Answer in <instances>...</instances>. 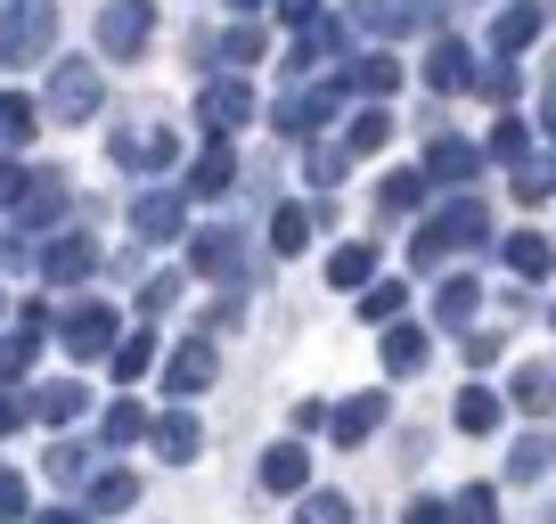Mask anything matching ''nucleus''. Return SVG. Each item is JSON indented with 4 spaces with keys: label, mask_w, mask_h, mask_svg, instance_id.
Returning <instances> with one entry per match:
<instances>
[{
    "label": "nucleus",
    "mask_w": 556,
    "mask_h": 524,
    "mask_svg": "<svg viewBox=\"0 0 556 524\" xmlns=\"http://www.w3.org/2000/svg\"><path fill=\"white\" fill-rule=\"evenodd\" d=\"M254 475H262V491H312V451L303 442H270Z\"/></svg>",
    "instance_id": "nucleus-21"
},
{
    "label": "nucleus",
    "mask_w": 556,
    "mask_h": 524,
    "mask_svg": "<svg viewBox=\"0 0 556 524\" xmlns=\"http://www.w3.org/2000/svg\"><path fill=\"white\" fill-rule=\"evenodd\" d=\"M384 369H393V377H417V369L434 361V345H426V328H384Z\"/></svg>",
    "instance_id": "nucleus-27"
},
{
    "label": "nucleus",
    "mask_w": 556,
    "mask_h": 524,
    "mask_svg": "<svg viewBox=\"0 0 556 524\" xmlns=\"http://www.w3.org/2000/svg\"><path fill=\"white\" fill-rule=\"evenodd\" d=\"M344 99H352L344 83H319V90H303V99H287L270 123H278V132H319V123H336V115H344Z\"/></svg>",
    "instance_id": "nucleus-14"
},
{
    "label": "nucleus",
    "mask_w": 556,
    "mask_h": 524,
    "mask_svg": "<svg viewBox=\"0 0 556 524\" xmlns=\"http://www.w3.org/2000/svg\"><path fill=\"white\" fill-rule=\"evenodd\" d=\"M312 229H319L312 205H278V213H270V254H303V246H312Z\"/></svg>",
    "instance_id": "nucleus-31"
},
{
    "label": "nucleus",
    "mask_w": 556,
    "mask_h": 524,
    "mask_svg": "<svg viewBox=\"0 0 556 524\" xmlns=\"http://www.w3.org/2000/svg\"><path fill=\"white\" fill-rule=\"evenodd\" d=\"M245 123H254V90H245V74H213V83L197 90V132L229 148Z\"/></svg>",
    "instance_id": "nucleus-5"
},
{
    "label": "nucleus",
    "mask_w": 556,
    "mask_h": 524,
    "mask_svg": "<svg viewBox=\"0 0 556 524\" xmlns=\"http://www.w3.org/2000/svg\"><path fill=\"white\" fill-rule=\"evenodd\" d=\"M83 410H90V394H83L74 377L34 385V394H25V419H41V426H83Z\"/></svg>",
    "instance_id": "nucleus-17"
},
{
    "label": "nucleus",
    "mask_w": 556,
    "mask_h": 524,
    "mask_svg": "<svg viewBox=\"0 0 556 524\" xmlns=\"http://www.w3.org/2000/svg\"><path fill=\"white\" fill-rule=\"evenodd\" d=\"M238 254H245L238 229H222V222L197 229V238H189V279H238V271H245Z\"/></svg>",
    "instance_id": "nucleus-10"
},
{
    "label": "nucleus",
    "mask_w": 556,
    "mask_h": 524,
    "mask_svg": "<svg viewBox=\"0 0 556 524\" xmlns=\"http://www.w3.org/2000/svg\"><path fill=\"white\" fill-rule=\"evenodd\" d=\"M401 524H451V500H409V516Z\"/></svg>",
    "instance_id": "nucleus-52"
},
{
    "label": "nucleus",
    "mask_w": 556,
    "mask_h": 524,
    "mask_svg": "<svg viewBox=\"0 0 556 524\" xmlns=\"http://www.w3.org/2000/svg\"><path fill=\"white\" fill-rule=\"evenodd\" d=\"M99 107H106L99 66H90V58H58V66H50V90H41V115H50V123H90Z\"/></svg>",
    "instance_id": "nucleus-4"
},
{
    "label": "nucleus",
    "mask_w": 556,
    "mask_h": 524,
    "mask_svg": "<svg viewBox=\"0 0 556 524\" xmlns=\"http://www.w3.org/2000/svg\"><path fill=\"white\" fill-rule=\"evenodd\" d=\"M384 410H393V394H352V402L328 410V442L336 451H352V442H368L384 426Z\"/></svg>",
    "instance_id": "nucleus-12"
},
{
    "label": "nucleus",
    "mask_w": 556,
    "mask_h": 524,
    "mask_svg": "<svg viewBox=\"0 0 556 524\" xmlns=\"http://www.w3.org/2000/svg\"><path fill=\"white\" fill-rule=\"evenodd\" d=\"M491 157H507V164H523V157H532V123H516V115H500V123H491Z\"/></svg>",
    "instance_id": "nucleus-43"
},
{
    "label": "nucleus",
    "mask_w": 556,
    "mask_h": 524,
    "mask_svg": "<svg viewBox=\"0 0 556 524\" xmlns=\"http://www.w3.org/2000/svg\"><path fill=\"white\" fill-rule=\"evenodd\" d=\"M540 34H548V9H540V0H507L500 17H491V58H507V66H516Z\"/></svg>",
    "instance_id": "nucleus-8"
},
{
    "label": "nucleus",
    "mask_w": 556,
    "mask_h": 524,
    "mask_svg": "<svg viewBox=\"0 0 556 524\" xmlns=\"http://www.w3.org/2000/svg\"><path fill=\"white\" fill-rule=\"evenodd\" d=\"M180 164V140L173 132H148V140H139V173H173Z\"/></svg>",
    "instance_id": "nucleus-45"
},
{
    "label": "nucleus",
    "mask_w": 556,
    "mask_h": 524,
    "mask_svg": "<svg viewBox=\"0 0 556 524\" xmlns=\"http://www.w3.org/2000/svg\"><path fill=\"white\" fill-rule=\"evenodd\" d=\"M336 83L361 90L368 107H384V99L401 90V58H393V50H368V58H352V74H336Z\"/></svg>",
    "instance_id": "nucleus-20"
},
{
    "label": "nucleus",
    "mask_w": 556,
    "mask_h": 524,
    "mask_svg": "<svg viewBox=\"0 0 556 524\" xmlns=\"http://www.w3.org/2000/svg\"><path fill=\"white\" fill-rule=\"evenodd\" d=\"M90 271H99V246H90L83 229H66V238H50V254H41V279H50V287H83Z\"/></svg>",
    "instance_id": "nucleus-15"
},
{
    "label": "nucleus",
    "mask_w": 556,
    "mask_h": 524,
    "mask_svg": "<svg viewBox=\"0 0 556 524\" xmlns=\"http://www.w3.org/2000/svg\"><path fill=\"white\" fill-rule=\"evenodd\" d=\"M229 180H238V157H229L222 140H205V148L189 157V189H180V197H222Z\"/></svg>",
    "instance_id": "nucleus-22"
},
{
    "label": "nucleus",
    "mask_w": 556,
    "mask_h": 524,
    "mask_svg": "<svg viewBox=\"0 0 556 524\" xmlns=\"http://www.w3.org/2000/svg\"><path fill=\"white\" fill-rule=\"evenodd\" d=\"M213 369H222V352H213L205 336H189V345L173 352V369H164V394H173V402L189 410L197 394H205V385H213Z\"/></svg>",
    "instance_id": "nucleus-11"
},
{
    "label": "nucleus",
    "mask_w": 556,
    "mask_h": 524,
    "mask_svg": "<svg viewBox=\"0 0 556 524\" xmlns=\"http://www.w3.org/2000/svg\"><path fill=\"white\" fill-rule=\"evenodd\" d=\"M475 90H483V99H500V107H507V99H516V66H507V58H491V66L475 74Z\"/></svg>",
    "instance_id": "nucleus-48"
},
{
    "label": "nucleus",
    "mask_w": 556,
    "mask_h": 524,
    "mask_svg": "<svg viewBox=\"0 0 556 524\" xmlns=\"http://www.w3.org/2000/svg\"><path fill=\"white\" fill-rule=\"evenodd\" d=\"M352 34H417L434 25V0H352Z\"/></svg>",
    "instance_id": "nucleus-9"
},
{
    "label": "nucleus",
    "mask_w": 556,
    "mask_h": 524,
    "mask_svg": "<svg viewBox=\"0 0 556 524\" xmlns=\"http://www.w3.org/2000/svg\"><path fill=\"white\" fill-rule=\"evenodd\" d=\"M34 524H90V516H83V508H41Z\"/></svg>",
    "instance_id": "nucleus-55"
},
{
    "label": "nucleus",
    "mask_w": 556,
    "mask_h": 524,
    "mask_svg": "<svg viewBox=\"0 0 556 524\" xmlns=\"http://www.w3.org/2000/svg\"><path fill=\"white\" fill-rule=\"evenodd\" d=\"M0 524H34V491L17 467H0Z\"/></svg>",
    "instance_id": "nucleus-44"
},
{
    "label": "nucleus",
    "mask_w": 556,
    "mask_h": 524,
    "mask_svg": "<svg viewBox=\"0 0 556 524\" xmlns=\"http://www.w3.org/2000/svg\"><path fill=\"white\" fill-rule=\"evenodd\" d=\"M180 222H189V197L164 189V180L131 197V246H139V254H148V246H164V238H180Z\"/></svg>",
    "instance_id": "nucleus-7"
},
{
    "label": "nucleus",
    "mask_w": 556,
    "mask_h": 524,
    "mask_svg": "<svg viewBox=\"0 0 556 524\" xmlns=\"http://www.w3.org/2000/svg\"><path fill=\"white\" fill-rule=\"evenodd\" d=\"M548 328H556V312H548Z\"/></svg>",
    "instance_id": "nucleus-58"
},
{
    "label": "nucleus",
    "mask_w": 556,
    "mask_h": 524,
    "mask_svg": "<svg viewBox=\"0 0 556 524\" xmlns=\"http://www.w3.org/2000/svg\"><path fill=\"white\" fill-rule=\"evenodd\" d=\"M17 426H25V402H17V394H0V435H17Z\"/></svg>",
    "instance_id": "nucleus-54"
},
{
    "label": "nucleus",
    "mask_w": 556,
    "mask_h": 524,
    "mask_svg": "<svg viewBox=\"0 0 556 524\" xmlns=\"http://www.w3.org/2000/svg\"><path fill=\"white\" fill-rule=\"evenodd\" d=\"M516 197H523V205H540V197H556V157H548V148L516 164Z\"/></svg>",
    "instance_id": "nucleus-40"
},
{
    "label": "nucleus",
    "mask_w": 556,
    "mask_h": 524,
    "mask_svg": "<svg viewBox=\"0 0 556 524\" xmlns=\"http://www.w3.org/2000/svg\"><path fill=\"white\" fill-rule=\"evenodd\" d=\"M548 467H556V442H540V435H523L516 451H507V484H540Z\"/></svg>",
    "instance_id": "nucleus-36"
},
{
    "label": "nucleus",
    "mask_w": 556,
    "mask_h": 524,
    "mask_svg": "<svg viewBox=\"0 0 556 524\" xmlns=\"http://www.w3.org/2000/svg\"><path fill=\"white\" fill-rule=\"evenodd\" d=\"M344 148H312V157H303V173H312V189H336V180H344Z\"/></svg>",
    "instance_id": "nucleus-46"
},
{
    "label": "nucleus",
    "mask_w": 556,
    "mask_h": 524,
    "mask_svg": "<svg viewBox=\"0 0 556 524\" xmlns=\"http://www.w3.org/2000/svg\"><path fill=\"white\" fill-rule=\"evenodd\" d=\"M540 132H548V157H556V90L540 99Z\"/></svg>",
    "instance_id": "nucleus-56"
},
{
    "label": "nucleus",
    "mask_w": 556,
    "mask_h": 524,
    "mask_svg": "<svg viewBox=\"0 0 556 524\" xmlns=\"http://www.w3.org/2000/svg\"><path fill=\"white\" fill-rule=\"evenodd\" d=\"M131 500H139V475H131V467H106V475H90V500H83V516H123Z\"/></svg>",
    "instance_id": "nucleus-25"
},
{
    "label": "nucleus",
    "mask_w": 556,
    "mask_h": 524,
    "mask_svg": "<svg viewBox=\"0 0 556 524\" xmlns=\"http://www.w3.org/2000/svg\"><path fill=\"white\" fill-rule=\"evenodd\" d=\"M417 173H426V189H434V180H451V189L467 197V180L483 173V148H475V140H434V148H426V164H417Z\"/></svg>",
    "instance_id": "nucleus-16"
},
{
    "label": "nucleus",
    "mask_w": 556,
    "mask_h": 524,
    "mask_svg": "<svg viewBox=\"0 0 556 524\" xmlns=\"http://www.w3.org/2000/svg\"><path fill=\"white\" fill-rule=\"evenodd\" d=\"M58 41V0H9L0 9V66H41Z\"/></svg>",
    "instance_id": "nucleus-2"
},
{
    "label": "nucleus",
    "mask_w": 556,
    "mask_h": 524,
    "mask_svg": "<svg viewBox=\"0 0 556 524\" xmlns=\"http://www.w3.org/2000/svg\"><path fill=\"white\" fill-rule=\"evenodd\" d=\"M58 213H66V180L34 173V180H25V205H17V229H50Z\"/></svg>",
    "instance_id": "nucleus-23"
},
{
    "label": "nucleus",
    "mask_w": 556,
    "mask_h": 524,
    "mask_svg": "<svg viewBox=\"0 0 556 524\" xmlns=\"http://www.w3.org/2000/svg\"><path fill=\"white\" fill-rule=\"evenodd\" d=\"M156 41V0H106L99 9V58H139Z\"/></svg>",
    "instance_id": "nucleus-6"
},
{
    "label": "nucleus",
    "mask_w": 556,
    "mask_h": 524,
    "mask_svg": "<svg viewBox=\"0 0 556 524\" xmlns=\"http://www.w3.org/2000/svg\"><path fill=\"white\" fill-rule=\"evenodd\" d=\"M451 426H458V435H500V394L467 385V394L451 402Z\"/></svg>",
    "instance_id": "nucleus-30"
},
{
    "label": "nucleus",
    "mask_w": 556,
    "mask_h": 524,
    "mask_svg": "<svg viewBox=\"0 0 556 524\" xmlns=\"http://www.w3.org/2000/svg\"><path fill=\"white\" fill-rule=\"evenodd\" d=\"M475 74H483L475 41H458V34H434V50H426V83H434V90H475Z\"/></svg>",
    "instance_id": "nucleus-13"
},
{
    "label": "nucleus",
    "mask_w": 556,
    "mask_h": 524,
    "mask_svg": "<svg viewBox=\"0 0 556 524\" xmlns=\"http://www.w3.org/2000/svg\"><path fill=\"white\" fill-rule=\"evenodd\" d=\"M500 262H507V271H516L523 287H540V279H548V271H556V246L540 238V229H507V238H500Z\"/></svg>",
    "instance_id": "nucleus-18"
},
{
    "label": "nucleus",
    "mask_w": 556,
    "mask_h": 524,
    "mask_svg": "<svg viewBox=\"0 0 556 524\" xmlns=\"http://www.w3.org/2000/svg\"><path fill=\"white\" fill-rule=\"evenodd\" d=\"M295 524H352V500H344V491H303Z\"/></svg>",
    "instance_id": "nucleus-42"
},
{
    "label": "nucleus",
    "mask_w": 556,
    "mask_h": 524,
    "mask_svg": "<svg viewBox=\"0 0 556 524\" xmlns=\"http://www.w3.org/2000/svg\"><path fill=\"white\" fill-rule=\"evenodd\" d=\"M377 205H384V222H401V213H426V173H417V164H401V173H384Z\"/></svg>",
    "instance_id": "nucleus-26"
},
{
    "label": "nucleus",
    "mask_w": 556,
    "mask_h": 524,
    "mask_svg": "<svg viewBox=\"0 0 556 524\" xmlns=\"http://www.w3.org/2000/svg\"><path fill=\"white\" fill-rule=\"evenodd\" d=\"M491 238H500V229H491V205H483V197H451L434 222L417 229L409 262H417V271H442L451 254H475V246H491Z\"/></svg>",
    "instance_id": "nucleus-1"
},
{
    "label": "nucleus",
    "mask_w": 556,
    "mask_h": 524,
    "mask_svg": "<svg viewBox=\"0 0 556 524\" xmlns=\"http://www.w3.org/2000/svg\"><path fill=\"white\" fill-rule=\"evenodd\" d=\"M451 524H500V491H491V484H467V491L451 500Z\"/></svg>",
    "instance_id": "nucleus-41"
},
{
    "label": "nucleus",
    "mask_w": 556,
    "mask_h": 524,
    "mask_svg": "<svg viewBox=\"0 0 556 524\" xmlns=\"http://www.w3.org/2000/svg\"><path fill=\"white\" fill-rule=\"evenodd\" d=\"M41 123V99H25V90H0V148H25Z\"/></svg>",
    "instance_id": "nucleus-32"
},
{
    "label": "nucleus",
    "mask_w": 556,
    "mask_h": 524,
    "mask_svg": "<svg viewBox=\"0 0 556 524\" xmlns=\"http://www.w3.org/2000/svg\"><path fill=\"white\" fill-rule=\"evenodd\" d=\"M148 442H156V459H173V467H189V459L205 451V426H197V410H164V419L148 426Z\"/></svg>",
    "instance_id": "nucleus-19"
},
{
    "label": "nucleus",
    "mask_w": 556,
    "mask_h": 524,
    "mask_svg": "<svg viewBox=\"0 0 556 524\" xmlns=\"http://www.w3.org/2000/svg\"><path fill=\"white\" fill-rule=\"evenodd\" d=\"M278 25H319V0H270Z\"/></svg>",
    "instance_id": "nucleus-51"
},
{
    "label": "nucleus",
    "mask_w": 556,
    "mask_h": 524,
    "mask_svg": "<svg viewBox=\"0 0 556 524\" xmlns=\"http://www.w3.org/2000/svg\"><path fill=\"white\" fill-rule=\"evenodd\" d=\"M41 336H50V328H41V320H25L17 336H0V377H25V369L41 361Z\"/></svg>",
    "instance_id": "nucleus-35"
},
{
    "label": "nucleus",
    "mask_w": 556,
    "mask_h": 524,
    "mask_svg": "<svg viewBox=\"0 0 556 524\" xmlns=\"http://www.w3.org/2000/svg\"><path fill=\"white\" fill-rule=\"evenodd\" d=\"M507 402H516V410H548V402H556V369L523 361L516 377H507Z\"/></svg>",
    "instance_id": "nucleus-34"
},
{
    "label": "nucleus",
    "mask_w": 556,
    "mask_h": 524,
    "mask_svg": "<svg viewBox=\"0 0 556 524\" xmlns=\"http://www.w3.org/2000/svg\"><path fill=\"white\" fill-rule=\"evenodd\" d=\"M475 312H483V287H475V279H442V287H434V320H442V328L467 336Z\"/></svg>",
    "instance_id": "nucleus-29"
},
{
    "label": "nucleus",
    "mask_w": 556,
    "mask_h": 524,
    "mask_svg": "<svg viewBox=\"0 0 556 524\" xmlns=\"http://www.w3.org/2000/svg\"><path fill=\"white\" fill-rule=\"evenodd\" d=\"M229 9H238V17H254V9H270V0H229Z\"/></svg>",
    "instance_id": "nucleus-57"
},
{
    "label": "nucleus",
    "mask_w": 556,
    "mask_h": 524,
    "mask_svg": "<svg viewBox=\"0 0 556 524\" xmlns=\"http://www.w3.org/2000/svg\"><path fill=\"white\" fill-rule=\"evenodd\" d=\"M58 345L74 352V361H106V352L123 345V312L99 296H74L66 312H58Z\"/></svg>",
    "instance_id": "nucleus-3"
},
{
    "label": "nucleus",
    "mask_w": 556,
    "mask_h": 524,
    "mask_svg": "<svg viewBox=\"0 0 556 524\" xmlns=\"http://www.w3.org/2000/svg\"><path fill=\"white\" fill-rule=\"evenodd\" d=\"M148 426H156V419H148L139 402H115V410H106V426H99V435H106V451H131V442L148 435Z\"/></svg>",
    "instance_id": "nucleus-38"
},
{
    "label": "nucleus",
    "mask_w": 556,
    "mask_h": 524,
    "mask_svg": "<svg viewBox=\"0 0 556 524\" xmlns=\"http://www.w3.org/2000/svg\"><path fill=\"white\" fill-rule=\"evenodd\" d=\"M106 361H115V377L131 385V377H148V369H156V328H139V336H123L115 352H106Z\"/></svg>",
    "instance_id": "nucleus-37"
},
{
    "label": "nucleus",
    "mask_w": 556,
    "mask_h": 524,
    "mask_svg": "<svg viewBox=\"0 0 556 524\" xmlns=\"http://www.w3.org/2000/svg\"><path fill=\"white\" fill-rule=\"evenodd\" d=\"M328 287H336V296H368V287H377V246H336Z\"/></svg>",
    "instance_id": "nucleus-24"
},
{
    "label": "nucleus",
    "mask_w": 556,
    "mask_h": 524,
    "mask_svg": "<svg viewBox=\"0 0 556 524\" xmlns=\"http://www.w3.org/2000/svg\"><path fill=\"white\" fill-rule=\"evenodd\" d=\"M25 164H0V222H17V205H25Z\"/></svg>",
    "instance_id": "nucleus-49"
},
{
    "label": "nucleus",
    "mask_w": 556,
    "mask_h": 524,
    "mask_svg": "<svg viewBox=\"0 0 556 524\" xmlns=\"http://www.w3.org/2000/svg\"><path fill=\"white\" fill-rule=\"evenodd\" d=\"M384 140H393V115H384V107H361V115L344 123V157H377Z\"/></svg>",
    "instance_id": "nucleus-33"
},
{
    "label": "nucleus",
    "mask_w": 556,
    "mask_h": 524,
    "mask_svg": "<svg viewBox=\"0 0 556 524\" xmlns=\"http://www.w3.org/2000/svg\"><path fill=\"white\" fill-rule=\"evenodd\" d=\"M254 58H262V25H229L222 41H205V66H222V74L254 66Z\"/></svg>",
    "instance_id": "nucleus-28"
},
{
    "label": "nucleus",
    "mask_w": 556,
    "mask_h": 524,
    "mask_svg": "<svg viewBox=\"0 0 556 524\" xmlns=\"http://www.w3.org/2000/svg\"><path fill=\"white\" fill-rule=\"evenodd\" d=\"M500 361V336H467V369H491Z\"/></svg>",
    "instance_id": "nucleus-53"
},
{
    "label": "nucleus",
    "mask_w": 556,
    "mask_h": 524,
    "mask_svg": "<svg viewBox=\"0 0 556 524\" xmlns=\"http://www.w3.org/2000/svg\"><path fill=\"white\" fill-rule=\"evenodd\" d=\"M401 303H409V287H401V279H377V287L361 296V312H368V320H393Z\"/></svg>",
    "instance_id": "nucleus-47"
},
{
    "label": "nucleus",
    "mask_w": 556,
    "mask_h": 524,
    "mask_svg": "<svg viewBox=\"0 0 556 524\" xmlns=\"http://www.w3.org/2000/svg\"><path fill=\"white\" fill-rule=\"evenodd\" d=\"M180 303V271H164V279H148V296H139V312L156 320V312H173Z\"/></svg>",
    "instance_id": "nucleus-50"
},
{
    "label": "nucleus",
    "mask_w": 556,
    "mask_h": 524,
    "mask_svg": "<svg viewBox=\"0 0 556 524\" xmlns=\"http://www.w3.org/2000/svg\"><path fill=\"white\" fill-rule=\"evenodd\" d=\"M90 459H99V451H90V442H66V435H58L41 467H50V484H83V475H90Z\"/></svg>",
    "instance_id": "nucleus-39"
}]
</instances>
